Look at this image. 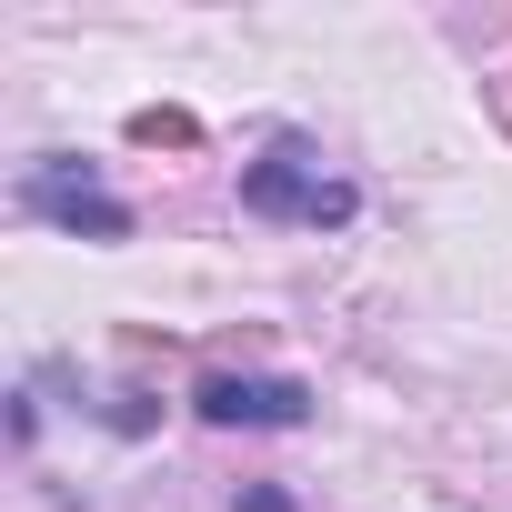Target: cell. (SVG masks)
Returning <instances> with one entry per match:
<instances>
[{"label":"cell","mask_w":512,"mask_h":512,"mask_svg":"<svg viewBox=\"0 0 512 512\" xmlns=\"http://www.w3.org/2000/svg\"><path fill=\"white\" fill-rule=\"evenodd\" d=\"M241 211H262V221H352L362 211V191L352 181H322V161L302 151V141H272L262 161L241 171Z\"/></svg>","instance_id":"cell-1"},{"label":"cell","mask_w":512,"mask_h":512,"mask_svg":"<svg viewBox=\"0 0 512 512\" xmlns=\"http://www.w3.org/2000/svg\"><path fill=\"white\" fill-rule=\"evenodd\" d=\"M191 412L221 422V432H302L312 422V382H292V372H201Z\"/></svg>","instance_id":"cell-2"},{"label":"cell","mask_w":512,"mask_h":512,"mask_svg":"<svg viewBox=\"0 0 512 512\" xmlns=\"http://www.w3.org/2000/svg\"><path fill=\"white\" fill-rule=\"evenodd\" d=\"M21 211H31V221H61V231H81V241H131V211H121L91 171H71V161H31Z\"/></svg>","instance_id":"cell-3"},{"label":"cell","mask_w":512,"mask_h":512,"mask_svg":"<svg viewBox=\"0 0 512 512\" xmlns=\"http://www.w3.org/2000/svg\"><path fill=\"white\" fill-rule=\"evenodd\" d=\"M131 141L141 151H201V121L171 111V101H151V111H131Z\"/></svg>","instance_id":"cell-4"},{"label":"cell","mask_w":512,"mask_h":512,"mask_svg":"<svg viewBox=\"0 0 512 512\" xmlns=\"http://www.w3.org/2000/svg\"><path fill=\"white\" fill-rule=\"evenodd\" d=\"M482 111H492V121H502V141H512V61L482 81Z\"/></svg>","instance_id":"cell-5"},{"label":"cell","mask_w":512,"mask_h":512,"mask_svg":"<svg viewBox=\"0 0 512 512\" xmlns=\"http://www.w3.org/2000/svg\"><path fill=\"white\" fill-rule=\"evenodd\" d=\"M231 512H292V492H282V482H241V502H231Z\"/></svg>","instance_id":"cell-6"}]
</instances>
